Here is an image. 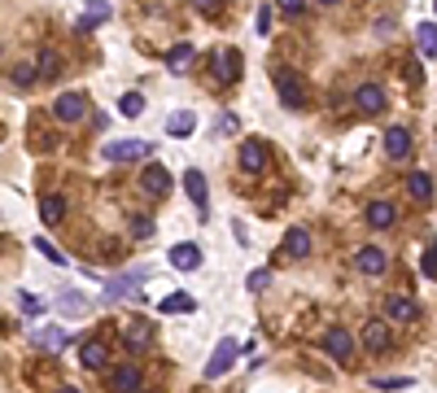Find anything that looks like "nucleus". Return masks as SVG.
Instances as JSON below:
<instances>
[{"label": "nucleus", "instance_id": "1", "mask_svg": "<svg viewBox=\"0 0 437 393\" xmlns=\"http://www.w3.org/2000/svg\"><path fill=\"white\" fill-rule=\"evenodd\" d=\"M358 341H363L372 354L394 350V328H390V319H368V324H363V332H358Z\"/></svg>", "mask_w": 437, "mask_h": 393}, {"label": "nucleus", "instance_id": "2", "mask_svg": "<svg viewBox=\"0 0 437 393\" xmlns=\"http://www.w3.org/2000/svg\"><path fill=\"white\" fill-rule=\"evenodd\" d=\"M149 153H153L149 140H114L106 144V162H144Z\"/></svg>", "mask_w": 437, "mask_h": 393}, {"label": "nucleus", "instance_id": "3", "mask_svg": "<svg viewBox=\"0 0 437 393\" xmlns=\"http://www.w3.org/2000/svg\"><path fill=\"white\" fill-rule=\"evenodd\" d=\"M149 280V267H132L127 275H118V280H110L106 284V302H118V297H136V288Z\"/></svg>", "mask_w": 437, "mask_h": 393}, {"label": "nucleus", "instance_id": "4", "mask_svg": "<svg viewBox=\"0 0 437 393\" xmlns=\"http://www.w3.org/2000/svg\"><path fill=\"white\" fill-rule=\"evenodd\" d=\"M123 346L136 350V354H144V350L158 346V328H153L149 319H132V324H127V341H123Z\"/></svg>", "mask_w": 437, "mask_h": 393}, {"label": "nucleus", "instance_id": "5", "mask_svg": "<svg viewBox=\"0 0 437 393\" xmlns=\"http://www.w3.org/2000/svg\"><path fill=\"white\" fill-rule=\"evenodd\" d=\"M276 92H280V101H285L289 110H302L306 88H302V79H297L293 70H276Z\"/></svg>", "mask_w": 437, "mask_h": 393}, {"label": "nucleus", "instance_id": "6", "mask_svg": "<svg viewBox=\"0 0 437 393\" xmlns=\"http://www.w3.org/2000/svg\"><path fill=\"white\" fill-rule=\"evenodd\" d=\"M237 354H241V346H237V341H219V346H215V354H210V363H205V380H219V376L227 372V367L237 363Z\"/></svg>", "mask_w": 437, "mask_h": 393}, {"label": "nucleus", "instance_id": "7", "mask_svg": "<svg viewBox=\"0 0 437 393\" xmlns=\"http://www.w3.org/2000/svg\"><path fill=\"white\" fill-rule=\"evenodd\" d=\"M140 188H144L149 197H166V193H171V171H166L162 162H149V166L140 171Z\"/></svg>", "mask_w": 437, "mask_h": 393}, {"label": "nucleus", "instance_id": "8", "mask_svg": "<svg viewBox=\"0 0 437 393\" xmlns=\"http://www.w3.org/2000/svg\"><path fill=\"white\" fill-rule=\"evenodd\" d=\"M324 354L337 358V363H350V358H354V336H350L346 328H332V332L324 336Z\"/></svg>", "mask_w": 437, "mask_h": 393}, {"label": "nucleus", "instance_id": "9", "mask_svg": "<svg viewBox=\"0 0 437 393\" xmlns=\"http://www.w3.org/2000/svg\"><path fill=\"white\" fill-rule=\"evenodd\" d=\"M354 267H358V275H385L390 258H385V249H376V245H363L354 254Z\"/></svg>", "mask_w": 437, "mask_h": 393}, {"label": "nucleus", "instance_id": "10", "mask_svg": "<svg viewBox=\"0 0 437 393\" xmlns=\"http://www.w3.org/2000/svg\"><path fill=\"white\" fill-rule=\"evenodd\" d=\"M53 114H57V123H79V118L88 114V101H84L79 92H66V96L53 101Z\"/></svg>", "mask_w": 437, "mask_h": 393}, {"label": "nucleus", "instance_id": "11", "mask_svg": "<svg viewBox=\"0 0 437 393\" xmlns=\"http://www.w3.org/2000/svg\"><path fill=\"white\" fill-rule=\"evenodd\" d=\"M416 314H420L416 297H402V293H394L390 302H385V319H390V324H411Z\"/></svg>", "mask_w": 437, "mask_h": 393}, {"label": "nucleus", "instance_id": "12", "mask_svg": "<svg viewBox=\"0 0 437 393\" xmlns=\"http://www.w3.org/2000/svg\"><path fill=\"white\" fill-rule=\"evenodd\" d=\"M354 105H358L363 114H385V105H390V101H385V88H380V84H363V88L354 92Z\"/></svg>", "mask_w": 437, "mask_h": 393}, {"label": "nucleus", "instance_id": "13", "mask_svg": "<svg viewBox=\"0 0 437 393\" xmlns=\"http://www.w3.org/2000/svg\"><path fill=\"white\" fill-rule=\"evenodd\" d=\"M184 193H188V201L197 205V215L205 219V201H210V188H205V175H201V171H184Z\"/></svg>", "mask_w": 437, "mask_h": 393}, {"label": "nucleus", "instance_id": "14", "mask_svg": "<svg viewBox=\"0 0 437 393\" xmlns=\"http://www.w3.org/2000/svg\"><path fill=\"white\" fill-rule=\"evenodd\" d=\"M79 363L88 367V372H106V367H110V350L101 346V341H84V346H79Z\"/></svg>", "mask_w": 437, "mask_h": 393}, {"label": "nucleus", "instance_id": "15", "mask_svg": "<svg viewBox=\"0 0 437 393\" xmlns=\"http://www.w3.org/2000/svg\"><path fill=\"white\" fill-rule=\"evenodd\" d=\"M140 367H114L110 372V389L114 393H140Z\"/></svg>", "mask_w": 437, "mask_h": 393}, {"label": "nucleus", "instance_id": "16", "mask_svg": "<svg viewBox=\"0 0 437 393\" xmlns=\"http://www.w3.org/2000/svg\"><path fill=\"white\" fill-rule=\"evenodd\" d=\"M263 166H267V149H263V140H245V144H241V171L259 175Z\"/></svg>", "mask_w": 437, "mask_h": 393}, {"label": "nucleus", "instance_id": "17", "mask_svg": "<svg viewBox=\"0 0 437 393\" xmlns=\"http://www.w3.org/2000/svg\"><path fill=\"white\" fill-rule=\"evenodd\" d=\"M385 153H390L394 162H402V157L411 153V131L407 127H390L385 131Z\"/></svg>", "mask_w": 437, "mask_h": 393}, {"label": "nucleus", "instance_id": "18", "mask_svg": "<svg viewBox=\"0 0 437 393\" xmlns=\"http://www.w3.org/2000/svg\"><path fill=\"white\" fill-rule=\"evenodd\" d=\"M394 219H398V205L394 201H372L368 205V227L385 232V227H394Z\"/></svg>", "mask_w": 437, "mask_h": 393}, {"label": "nucleus", "instance_id": "19", "mask_svg": "<svg viewBox=\"0 0 437 393\" xmlns=\"http://www.w3.org/2000/svg\"><path fill=\"white\" fill-rule=\"evenodd\" d=\"M407 193L416 197L420 205H429V201H433V175H429V171H411V175H407Z\"/></svg>", "mask_w": 437, "mask_h": 393}, {"label": "nucleus", "instance_id": "20", "mask_svg": "<svg viewBox=\"0 0 437 393\" xmlns=\"http://www.w3.org/2000/svg\"><path fill=\"white\" fill-rule=\"evenodd\" d=\"M215 74L227 79V84H232V79H241V52H237V48H223L219 57H215Z\"/></svg>", "mask_w": 437, "mask_h": 393}, {"label": "nucleus", "instance_id": "21", "mask_svg": "<svg viewBox=\"0 0 437 393\" xmlns=\"http://www.w3.org/2000/svg\"><path fill=\"white\" fill-rule=\"evenodd\" d=\"M171 267L175 271H197L201 267V249L197 245H175L171 249Z\"/></svg>", "mask_w": 437, "mask_h": 393}, {"label": "nucleus", "instance_id": "22", "mask_svg": "<svg viewBox=\"0 0 437 393\" xmlns=\"http://www.w3.org/2000/svg\"><path fill=\"white\" fill-rule=\"evenodd\" d=\"M193 62H197V48H193V44H175V48L166 52V70H175V74H184Z\"/></svg>", "mask_w": 437, "mask_h": 393}, {"label": "nucleus", "instance_id": "23", "mask_svg": "<svg viewBox=\"0 0 437 393\" xmlns=\"http://www.w3.org/2000/svg\"><path fill=\"white\" fill-rule=\"evenodd\" d=\"M193 127H197L193 110H175V114H171V123H166V136H175V140H188V136H193Z\"/></svg>", "mask_w": 437, "mask_h": 393}, {"label": "nucleus", "instance_id": "24", "mask_svg": "<svg viewBox=\"0 0 437 393\" xmlns=\"http://www.w3.org/2000/svg\"><path fill=\"white\" fill-rule=\"evenodd\" d=\"M40 219L57 227V223L66 219V197H57V193H53V197H44V201H40Z\"/></svg>", "mask_w": 437, "mask_h": 393}, {"label": "nucleus", "instance_id": "25", "mask_svg": "<svg viewBox=\"0 0 437 393\" xmlns=\"http://www.w3.org/2000/svg\"><path fill=\"white\" fill-rule=\"evenodd\" d=\"M158 310H162V314H188V310H197V302H193L188 293H171V297L158 302Z\"/></svg>", "mask_w": 437, "mask_h": 393}, {"label": "nucleus", "instance_id": "26", "mask_svg": "<svg viewBox=\"0 0 437 393\" xmlns=\"http://www.w3.org/2000/svg\"><path fill=\"white\" fill-rule=\"evenodd\" d=\"M285 254H289V258H306V254H311V236H306L302 227H293V232L285 236Z\"/></svg>", "mask_w": 437, "mask_h": 393}, {"label": "nucleus", "instance_id": "27", "mask_svg": "<svg viewBox=\"0 0 437 393\" xmlns=\"http://www.w3.org/2000/svg\"><path fill=\"white\" fill-rule=\"evenodd\" d=\"M416 40H420L424 57H437V22H420V26H416Z\"/></svg>", "mask_w": 437, "mask_h": 393}, {"label": "nucleus", "instance_id": "28", "mask_svg": "<svg viewBox=\"0 0 437 393\" xmlns=\"http://www.w3.org/2000/svg\"><path fill=\"white\" fill-rule=\"evenodd\" d=\"M106 18H110V5H106V0H92V5L84 9V18H79V31H88V26H101Z\"/></svg>", "mask_w": 437, "mask_h": 393}, {"label": "nucleus", "instance_id": "29", "mask_svg": "<svg viewBox=\"0 0 437 393\" xmlns=\"http://www.w3.org/2000/svg\"><path fill=\"white\" fill-rule=\"evenodd\" d=\"M35 70H40V79H57V74H62V57H57L53 48H44V52H40V66H35Z\"/></svg>", "mask_w": 437, "mask_h": 393}, {"label": "nucleus", "instance_id": "30", "mask_svg": "<svg viewBox=\"0 0 437 393\" xmlns=\"http://www.w3.org/2000/svg\"><path fill=\"white\" fill-rule=\"evenodd\" d=\"M118 114H123V118H140V114H144V96H140V92H127V96L118 101Z\"/></svg>", "mask_w": 437, "mask_h": 393}, {"label": "nucleus", "instance_id": "31", "mask_svg": "<svg viewBox=\"0 0 437 393\" xmlns=\"http://www.w3.org/2000/svg\"><path fill=\"white\" fill-rule=\"evenodd\" d=\"M35 341H40L44 350H53V354H57V350L66 346V332H62V328H44V332H35Z\"/></svg>", "mask_w": 437, "mask_h": 393}, {"label": "nucleus", "instance_id": "32", "mask_svg": "<svg viewBox=\"0 0 437 393\" xmlns=\"http://www.w3.org/2000/svg\"><path fill=\"white\" fill-rule=\"evenodd\" d=\"M35 79H40V70H35V66H27V62H18V66H13V84H18V88H31Z\"/></svg>", "mask_w": 437, "mask_h": 393}, {"label": "nucleus", "instance_id": "33", "mask_svg": "<svg viewBox=\"0 0 437 393\" xmlns=\"http://www.w3.org/2000/svg\"><path fill=\"white\" fill-rule=\"evenodd\" d=\"M420 271H424L429 280H437V241L424 249V258H420Z\"/></svg>", "mask_w": 437, "mask_h": 393}, {"label": "nucleus", "instance_id": "34", "mask_svg": "<svg viewBox=\"0 0 437 393\" xmlns=\"http://www.w3.org/2000/svg\"><path fill=\"white\" fill-rule=\"evenodd\" d=\"M57 306H62L66 314H84V297H79V293H62Z\"/></svg>", "mask_w": 437, "mask_h": 393}, {"label": "nucleus", "instance_id": "35", "mask_svg": "<svg viewBox=\"0 0 437 393\" xmlns=\"http://www.w3.org/2000/svg\"><path fill=\"white\" fill-rule=\"evenodd\" d=\"M267 280H271V271H267V267H259V271H249L245 288H249V293H259V288H267Z\"/></svg>", "mask_w": 437, "mask_h": 393}, {"label": "nucleus", "instance_id": "36", "mask_svg": "<svg viewBox=\"0 0 437 393\" xmlns=\"http://www.w3.org/2000/svg\"><path fill=\"white\" fill-rule=\"evenodd\" d=\"M35 249L48 258V262H53V267H66V254L62 249H53V245H48V241H35Z\"/></svg>", "mask_w": 437, "mask_h": 393}, {"label": "nucleus", "instance_id": "37", "mask_svg": "<svg viewBox=\"0 0 437 393\" xmlns=\"http://www.w3.org/2000/svg\"><path fill=\"white\" fill-rule=\"evenodd\" d=\"M416 380H407V376H380L376 380V389H411Z\"/></svg>", "mask_w": 437, "mask_h": 393}, {"label": "nucleus", "instance_id": "38", "mask_svg": "<svg viewBox=\"0 0 437 393\" xmlns=\"http://www.w3.org/2000/svg\"><path fill=\"white\" fill-rule=\"evenodd\" d=\"M254 26H259V35H267V31H271V5H263L259 13H254Z\"/></svg>", "mask_w": 437, "mask_h": 393}, {"label": "nucleus", "instance_id": "39", "mask_svg": "<svg viewBox=\"0 0 437 393\" xmlns=\"http://www.w3.org/2000/svg\"><path fill=\"white\" fill-rule=\"evenodd\" d=\"M276 9H280V13H289V18H297V13L306 9V0H276Z\"/></svg>", "mask_w": 437, "mask_h": 393}, {"label": "nucleus", "instance_id": "40", "mask_svg": "<svg viewBox=\"0 0 437 393\" xmlns=\"http://www.w3.org/2000/svg\"><path fill=\"white\" fill-rule=\"evenodd\" d=\"M22 314H31V319H35V314H44V302H35L31 293H22Z\"/></svg>", "mask_w": 437, "mask_h": 393}, {"label": "nucleus", "instance_id": "41", "mask_svg": "<svg viewBox=\"0 0 437 393\" xmlns=\"http://www.w3.org/2000/svg\"><path fill=\"white\" fill-rule=\"evenodd\" d=\"M132 232L140 236V241H149V236H153V223H149V219H136V223H132Z\"/></svg>", "mask_w": 437, "mask_h": 393}, {"label": "nucleus", "instance_id": "42", "mask_svg": "<svg viewBox=\"0 0 437 393\" xmlns=\"http://www.w3.org/2000/svg\"><path fill=\"white\" fill-rule=\"evenodd\" d=\"M215 131H237V114H219V123H215Z\"/></svg>", "mask_w": 437, "mask_h": 393}, {"label": "nucleus", "instance_id": "43", "mask_svg": "<svg viewBox=\"0 0 437 393\" xmlns=\"http://www.w3.org/2000/svg\"><path fill=\"white\" fill-rule=\"evenodd\" d=\"M193 5H197L201 13H219V5H223V0H193Z\"/></svg>", "mask_w": 437, "mask_h": 393}, {"label": "nucleus", "instance_id": "44", "mask_svg": "<svg viewBox=\"0 0 437 393\" xmlns=\"http://www.w3.org/2000/svg\"><path fill=\"white\" fill-rule=\"evenodd\" d=\"M57 393H79V389H70V385H62V389H57Z\"/></svg>", "mask_w": 437, "mask_h": 393}, {"label": "nucleus", "instance_id": "45", "mask_svg": "<svg viewBox=\"0 0 437 393\" xmlns=\"http://www.w3.org/2000/svg\"><path fill=\"white\" fill-rule=\"evenodd\" d=\"M319 5H337V0H319Z\"/></svg>", "mask_w": 437, "mask_h": 393}]
</instances>
